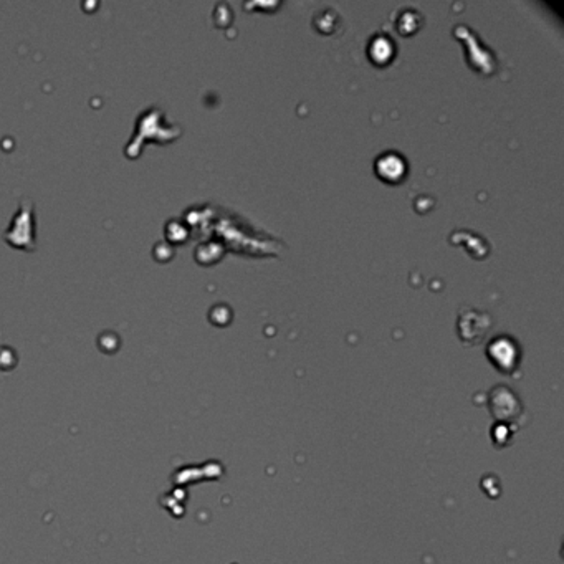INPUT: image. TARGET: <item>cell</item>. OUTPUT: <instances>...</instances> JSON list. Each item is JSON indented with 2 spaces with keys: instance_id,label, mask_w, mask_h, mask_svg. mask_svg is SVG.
<instances>
[{
  "instance_id": "cell-1",
  "label": "cell",
  "mask_w": 564,
  "mask_h": 564,
  "mask_svg": "<svg viewBox=\"0 0 564 564\" xmlns=\"http://www.w3.org/2000/svg\"><path fill=\"white\" fill-rule=\"evenodd\" d=\"M488 356L496 364V368H500L505 372H510L516 366V363H518L520 349L516 346L515 339H511L510 336H496L488 344Z\"/></svg>"
},
{
  "instance_id": "cell-2",
  "label": "cell",
  "mask_w": 564,
  "mask_h": 564,
  "mask_svg": "<svg viewBox=\"0 0 564 564\" xmlns=\"http://www.w3.org/2000/svg\"><path fill=\"white\" fill-rule=\"evenodd\" d=\"M491 321L487 313H480L476 309L463 308L459 316V331L463 341H478L480 337L490 328Z\"/></svg>"
},
{
  "instance_id": "cell-3",
  "label": "cell",
  "mask_w": 564,
  "mask_h": 564,
  "mask_svg": "<svg viewBox=\"0 0 564 564\" xmlns=\"http://www.w3.org/2000/svg\"><path fill=\"white\" fill-rule=\"evenodd\" d=\"M376 174L383 181L386 182H399L400 179L406 176L407 172V162L404 156H400L396 151H386L381 156H377L374 162Z\"/></svg>"
},
{
  "instance_id": "cell-4",
  "label": "cell",
  "mask_w": 564,
  "mask_h": 564,
  "mask_svg": "<svg viewBox=\"0 0 564 564\" xmlns=\"http://www.w3.org/2000/svg\"><path fill=\"white\" fill-rule=\"evenodd\" d=\"M368 55L376 65H386L394 57V43L384 34H377L368 43Z\"/></svg>"
},
{
  "instance_id": "cell-5",
  "label": "cell",
  "mask_w": 564,
  "mask_h": 564,
  "mask_svg": "<svg viewBox=\"0 0 564 564\" xmlns=\"http://www.w3.org/2000/svg\"><path fill=\"white\" fill-rule=\"evenodd\" d=\"M397 30L402 35H411L420 27V12L414 9H402L396 18Z\"/></svg>"
}]
</instances>
